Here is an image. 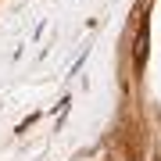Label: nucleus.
Here are the masks:
<instances>
[{
  "mask_svg": "<svg viewBox=\"0 0 161 161\" xmlns=\"http://www.w3.org/2000/svg\"><path fill=\"white\" fill-rule=\"evenodd\" d=\"M147 36H150L147 22H140V36H136V64H143V61H147Z\"/></svg>",
  "mask_w": 161,
  "mask_h": 161,
  "instance_id": "f257e3e1",
  "label": "nucleus"
}]
</instances>
